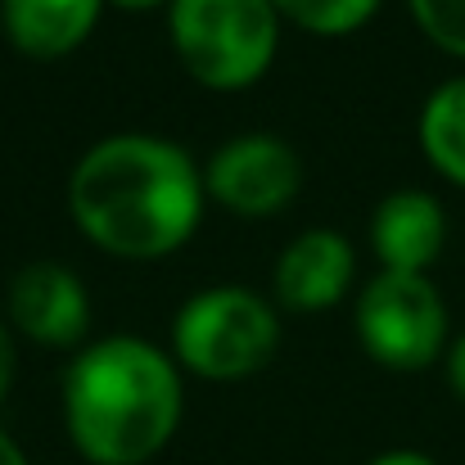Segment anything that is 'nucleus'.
I'll return each instance as SVG.
<instances>
[{
  "label": "nucleus",
  "instance_id": "obj_14",
  "mask_svg": "<svg viewBox=\"0 0 465 465\" xmlns=\"http://www.w3.org/2000/svg\"><path fill=\"white\" fill-rule=\"evenodd\" d=\"M9 384H14V334L0 321V398L9 393Z\"/></svg>",
  "mask_w": 465,
  "mask_h": 465
},
{
  "label": "nucleus",
  "instance_id": "obj_2",
  "mask_svg": "<svg viewBox=\"0 0 465 465\" xmlns=\"http://www.w3.org/2000/svg\"><path fill=\"white\" fill-rule=\"evenodd\" d=\"M181 371L136 334H109L64 375V425L91 465H145L181 425Z\"/></svg>",
  "mask_w": 465,
  "mask_h": 465
},
{
  "label": "nucleus",
  "instance_id": "obj_10",
  "mask_svg": "<svg viewBox=\"0 0 465 465\" xmlns=\"http://www.w3.org/2000/svg\"><path fill=\"white\" fill-rule=\"evenodd\" d=\"M109 0H0V27L27 59L73 54L100 23Z\"/></svg>",
  "mask_w": 465,
  "mask_h": 465
},
{
  "label": "nucleus",
  "instance_id": "obj_9",
  "mask_svg": "<svg viewBox=\"0 0 465 465\" xmlns=\"http://www.w3.org/2000/svg\"><path fill=\"white\" fill-rule=\"evenodd\" d=\"M371 244H375V258L384 262V272L425 276L430 262L448 244L443 203L425 190H393L389 199H380V208L371 217Z\"/></svg>",
  "mask_w": 465,
  "mask_h": 465
},
{
  "label": "nucleus",
  "instance_id": "obj_17",
  "mask_svg": "<svg viewBox=\"0 0 465 465\" xmlns=\"http://www.w3.org/2000/svg\"><path fill=\"white\" fill-rule=\"evenodd\" d=\"M0 465H32V461H27V452H23V448H18V443L5 434V430H0Z\"/></svg>",
  "mask_w": 465,
  "mask_h": 465
},
{
  "label": "nucleus",
  "instance_id": "obj_7",
  "mask_svg": "<svg viewBox=\"0 0 465 465\" xmlns=\"http://www.w3.org/2000/svg\"><path fill=\"white\" fill-rule=\"evenodd\" d=\"M9 321L41 348H77L91 330V299L64 262H27L9 281Z\"/></svg>",
  "mask_w": 465,
  "mask_h": 465
},
{
  "label": "nucleus",
  "instance_id": "obj_15",
  "mask_svg": "<svg viewBox=\"0 0 465 465\" xmlns=\"http://www.w3.org/2000/svg\"><path fill=\"white\" fill-rule=\"evenodd\" d=\"M448 380H452V389H457V398L465 402V334L452 343V352H448Z\"/></svg>",
  "mask_w": 465,
  "mask_h": 465
},
{
  "label": "nucleus",
  "instance_id": "obj_16",
  "mask_svg": "<svg viewBox=\"0 0 465 465\" xmlns=\"http://www.w3.org/2000/svg\"><path fill=\"white\" fill-rule=\"evenodd\" d=\"M371 465H439V461H434V457H425V452L402 448V452H384V457H375Z\"/></svg>",
  "mask_w": 465,
  "mask_h": 465
},
{
  "label": "nucleus",
  "instance_id": "obj_5",
  "mask_svg": "<svg viewBox=\"0 0 465 465\" xmlns=\"http://www.w3.org/2000/svg\"><path fill=\"white\" fill-rule=\"evenodd\" d=\"M357 339L389 371H425L448 343V308L430 276L384 272L357 294Z\"/></svg>",
  "mask_w": 465,
  "mask_h": 465
},
{
  "label": "nucleus",
  "instance_id": "obj_18",
  "mask_svg": "<svg viewBox=\"0 0 465 465\" xmlns=\"http://www.w3.org/2000/svg\"><path fill=\"white\" fill-rule=\"evenodd\" d=\"M109 5H118L127 14H141V9H158V5H172V0H109Z\"/></svg>",
  "mask_w": 465,
  "mask_h": 465
},
{
  "label": "nucleus",
  "instance_id": "obj_13",
  "mask_svg": "<svg viewBox=\"0 0 465 465\" xmlns=\"http://www.w3.org/2000/svg\"><path fill=\"white\" fill-rule=\"evenodd\" d=\"M416 27L443 50L465 59V0H407Z\"/></svg>",
  "mask_w": 465,
  "mask_h": 465
},
{
  "label": "nucleus",
  "instance_id": "obj_6",
  "mask_svg": "<svg viewBox=\"0 0 465 465\" xmlns=\"http://www.w3.org/2000/svg\"><path fill=\"white\" fill-rule=\"evenodd\" d=\"M299 185H303V163L294 154V145L267 132L226 141L203 167V190L240 217L281 213L299 194Z\"/></svg>",
  "mask_w": 465,
  "mask_h": 465
},
{
  "label": "nucleus",
  "instance_id": "obj_11",
  "mask_svg": "<svg viewBox=\"0 0 465 465\" xmlns=\"http://www.w3.org/2000/svg\"><path fill=\"white\" fill-rule=\"evenodd\" d=\"M420 150L439 176L465 185V77L443 82L420 109Z\"/></svg>",
  "mask_w": 465,
  "mask_h": 465
},
{
  "label": "nucleus",
  "instance_id": "obj_3",
  "mask_svg": "<svg viewBox=\"0 0 465 465\" xmlns=\"http://www.w3.org/2000/svg\"><path fill=\"white\" fill-rule=\"evenodd\" d=\"M167 36L199 86L244 91L276 59L281 14L272 0H172Z\"/></svg>",
  "mask_w": 465,
  "mask_h": 465
},
{
  "label": "nucleus",
  "instance_id": "obj_1",
  "mask_svg": "<svg viewBox=\"0 0 465 465\" xmlns=\"http://www.w3.org/2000/svg\"><path fill=\"white\" fill-rule=\"evenodd\" d=\"M203 172L163 136H104L68 176V213L91 244L150 262L176 253L203 217Z\"/></svg>",
  "mask_w": 465,
  "mask_h": 465
},
{
  "label": "nucleus",
  "instance_id": "obj_4",
  "mask_svg": "<svg viewBox=\"0 0 465 465\" xmlns=\"http://www.w3.org/2000/svg\"><path fill=\"white\" fill-rule=\"evenodd\" d=\"M281 343V321L267 299L244 285H213L172 316V352L199 380H249Z\"/></svg>",
  "mask_w": 465,
  "mask_h": 465
},
{
  "label": "nucleus",
  "instance_id": "obj_12",
  "mask_svg": "<svg viewBox=\"0 0 465 465\" xmlns=\"http://www.w3.org/2000/svg\"><path fill=\"white\" fill-rule=\"evenodd\" d=\"M281 18L308 27L316 36H343L375 18L380 0H272Z\"/></svg>",
  "mask_w": 465,
  "mask_h": 465
},
{
  "label": "nucleus",
  "instance_id": "obj_8",
  "mask_svg": "<svg viewBox=\"0 0 465 465\" xmlns=\"http://www.w3.org/2000/svg\"><path fill=\"white\" fill-rule=\"evenodd\" d=\"M357 276V253L339 231H303L276 262V299L290 312L334 308Z\"/></svg>",
  "mask_w": 465,
  "mask_h": 465
}]
</instances>
